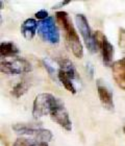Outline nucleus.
<instances>
[{"label":"nucleus","instance_id":"nucleus-1","mask_svg":"<svg viewBox=\"0 0 125 146\" xmlns=\"http://www.w3.org/2000/svg\"><path fill=\"white\" fill-rule=\"evenodd\" d=\"M55 19L61 28L65 31V36L67 43L70 46L71 50L73 54L78 58H81L83 55V44L80 42L79 36L77 35L75 28H74L72 22H71L69 16L66 12H56L55 14Z\"/></svg>","mask_w":125,"mask_h":146},{"label":"nucleus","instance_id":"nucleus-2","mask_svg":"<svg viewBox=\"0 0 125 146\" xmlns=\"http://www.w3.org/2000/svg\"><path fill=\"white\" fill-rule=\"evenodd\" d=\"M58 98H55L53 95L49 93L39 94L34 98L32 106V116L34 118H40L43 116L50 115L58 104Z\"/></svg>","mask_w":125,"mask_h":146},{"label":"nucleus","instance_id":"nucleus-3","mask_svg":"<svg viewBox=\"0 0 125 146\" xmlns=\"http://www.w3.org/2000/svg\"><path fill=\"white\" fill-rule=\"evenodd\" d=\"M13 129L21 136H28L31 139H34L40 142H49L52 139V133L49 129L38 127L37 125L27 124V123H17L13 125Z\"/></svg>","mask_w":125,"mask_h":146},{"label":"nucleus","instance_id":"nucleus-4","mask_svg":"<svg viewBox=\"0 0 125 146\" xmlns=\"http://www.w3.org/2000/svg\"><path fill=\"white\" fill-rule=\"evenodd\" d=\"M38 34L45 42L51 44H58L60 42V33L55 25L54 20L51 17H48L39 23Z\"/></svg>","mask_w":125,"mask_h":146},{"label":"nucleus","instance_id":"nucleus-5","mask_svg":"<svg viewBox=\"0 0 125 146\" xmlns=\"http://www.w3.org/2000/svg\"><path fill=\"white\" fill-rule=\"evenodd\" d=\"M75 22H76L78 31H79V33L83 36V41H85L88 49L92 53L97 52L99 48H98L97 44H96V41L94 39V35L92 34L91 28L89 26V22L87 20V18H85V16H83V14H77L75 16Z\"/></svg>","mask_w":125,"mask_h":146},{"label":"nucleus","instance_id":"nucleus-6","mask_svg":"<svg viewBox=\"0 0 125 146\" xmlns=\"http://www.w3.org/2000/svg\"><path fill=\"white\" fill-rule=\"evenodd\" d=\"M31 71V65L29 62L22 58H14L12 60H4L1 62V72L16 75L21 73H27Z\"/></svg>","mask_w":125,"mask_h":146},{"label":"nucleus","instance_id":"nucleus-7","mask_svg":"<svg viewBox=\"0 0 125 146\" xmlns=\"http://www.w3.org/2000/svg\"><path fill=\"white\" fill-rule=\"evenodd\" d=\"M94 39L96 41L98 48L100 49L102 52V58H103V63L106 66L113 65V58L115 54V48L114 46L110 43L107 38L104 36L101 31H96L94 34Z\"/></svg>","mask_w":125,"mask_h":146},{"label":"nucleus","instance_id":"nucleus-8","mask_svg":"<svg viewBox=\"0 0 125 146\" xmlns=\"http://www.w3.org/2000/svg\"><path fill=\"white\" fill-rule=\"evenodd\" d=\"M52 121L56 122L60 126L65 128L66 131H70L72 129V122H71L70 118H69V114H68L67 110L65 108L64 102L60 99L58 104L56 106L53 111L50 114Z\"/></svg>","mask_w":125,"mask_h":146},{"label":"nucleus","instance_id":"nucleus-9","mask_svg":"<svg viewBox=\"0 0 125 146\" xmlns=\"http://www.w3.org/2000/svg\"><path fill=\"white\" fill-rule=\"evenodd\" d=\"M113 77L119 88L125 91V58L118 60L112 65Z\"/></svg>","mask_w":125,"mask_h":146},{"label":"nucleus","instance_id":"nucleus-10","mask_svg":"<svg viewBox=\"0 0 125 146\" xmlns=\"http://www.w3.org/2000/svg\"><path fill=\"white\" fill-rule=\"evenodd\" d=\"M97 91H98V96H99V99H100L102 106L106 110H108V111H114L115 104H114V100H113V95H112L110 90L104 85H101L100 82H98Z\"/></svg>","mask_w":125,"mask_h":146},{"label":"nucleus","instance_id":"nucleus-11","mask_svg":"<svg viewBox=\"0 0 125 146\" xmlns=\"http://www.w3.org/2000/svg\"><path fill=\"white\" fill-rule=\"evenodd\" d=\"M39 23H38L34 19H27L25 20L24 23L21 26V33L23 35L25 39L31 40L34 36L36 33H37V27H39Z\"/></svg>","mask_w":125,"mask_h":146},{"label":"nucleus","instance_id":"nucleus-12","mask_svg":"<svg viewBox=\"0 0 125 146\" xmlns=\"http://www.w3.org/2000/svg\"><path fill=\"white\" fill-rule=\"evenodd\" d=\"M19 49L17 48V46L12 42H3L0 45V53L2 58H14L16 54H18Z\"/></svg>","mask_w":125,"mask_h":146},{"label":"nucleus","instance_id":"nucleus-13","mask_svg":"<svg viewBox=\"0 0 125 146\" xmlns=\"http://www.w3.org/2000/svg\"><path fill=\"white\" fill-rule=\"evenodd\" d=\"M60 69L64 71L72 80L77 78V72L75 70V68L73 66V63L68 60V58H64L60 62Z\"/></svg>","mask_w":125,"mask_h":146},{"label":"nucleus","instance_id":"nucleus-14","mask_svg":"<svg viewBox=\"0 0 125 146\" xmlns=\"http://www.w3.org/2000/svg\"><path fill=\"white\" fill-rule=\"evenodd\" d=\"M58 80L63 84V86H64L65 88L67 89L68 91L69 92H71L72 94H75L76 93V88H75V86H74V84H73V80L69 77V76L66 74V73L64 72L63 70H58Z\"/></svg>","mask_w":125,"mask_h":146},{"label":"nucleus","instance_id":"nucleus-15","mask_svg":"<svg viewBox=\"0 0 125 146\" xmlns=\"http://www.w3.org/2000/svg\"><path fill=\"white\" fill-rule=\"evenodd\" d=\"M28 88H29V85H28L26 82H18V84L14 87V89H13V91H12L13 96L16 98L21 97V96H23V95L27 92Z\"/></svg>","mask_w":125,"mask_h":146},{"label":"nucleus","instance_id":"nucleus-16","mask_svg":"<svg viewBox=\"0 0 125 146\" xmlns=\"http://www.w3.org/2000/svg\"><path fill=\"white\" fill-rule=\"evenodd\" d=\"M41 143L42 142L31 139V138L20 137L15 141L13 146H41Z\"/></svg>","mask_w":125,"mask_h":146},{"label":"nucleus","instance_id":"nucleus-17","mask_svg":"<svg viewBox=\"0 0 125 146\" xmlns=\"http://www.w3.org/2000/svg\"><path fill=\"white\" fill-rule=\"evenodd\" d=\"M119 46L125 51V29L123 28L119 31Z\"/></svg>","mask_w":125,"mask_h":146},{"label":"nucleus","instance_id":"nucleus-18","mask_svg":"<svg viewBox=\"0 0 125 146\" xmlns=\"http://www.w3.org/2000/svg\"><path fill=\"white\" fill-rule=\"evenodd\" d=\"M36 18L40 19V20H45V19L48 18V13H47V11H45V9H42V11H39V12L36 13Z\"/></svg>","mask_w":125,"mask_h":146},{"label":"nucleus","instance_id":"nucleus-19","mask_svg":"<svg viewBox=\"0 0 125 146\" xmlns=\"http://www.w3.org/2000/svg\"><path fill=\"white\" fill-rule=\"evenodd\" d=\"M44 65H45V68L47 69V71H48L49 75L51 76V77H53V74H54V68L50 67V65H49L48 63H46V61H44Z\"/></svg>","mask_w":125,"mask_h":146},{"label":"nucleus","instance_id":"nucleus-20","mask_svg":"<svg viewBox=\"0 0 125 146\" xmlns=\"http://www.w3.org/2000/svg\"><path fill=\"white\" fill-rule=\"evenodd\" d=\"M123 131H124V135H125V124H124V127H123Z\"/></svg>","mask_w":125,"mask_h":146}]
</instances>
